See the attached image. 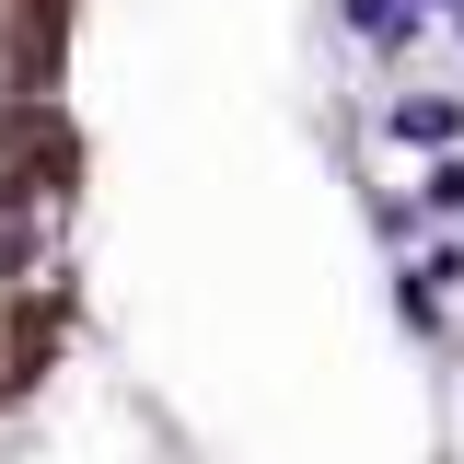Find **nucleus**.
<instances>
[{"mask_svg": "<svg viewBox=\"0 0 464 464\" xmlns=\"http://www.w3.org/2000/svg\"><path fill=\"white\" fill-rule=\"evenodd\" d=\"M58 0H0V395L47 337V244H58V116H47Z\"/></svg>", "mask_w": 464, "mask_h": 464, "instance_id": "1", "label": "nucleus"}]
</instances>
